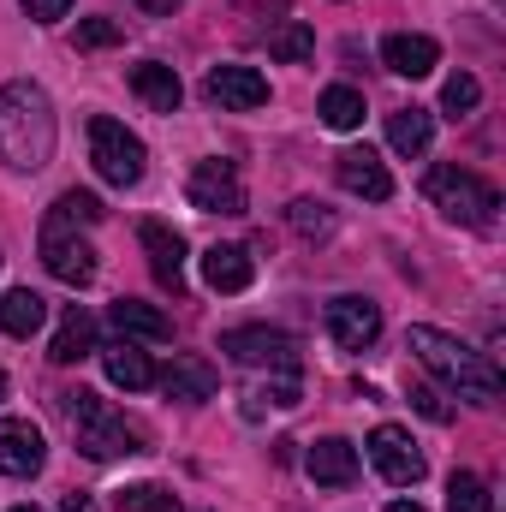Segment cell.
<instances>
[{
	"mask_svg": "<svg viewBox=\"0 0 506 512\" xmlns=\"http://www.w3.org/2000/svg\"><path fill=\"white\" fill-rule=\"evenodd\" d=\"M54 102L42 84L30 78H6L0 84V161L12 173H42L54 161Z\"/></svg>",
	"mask_w": 506,
	"mask_h": 512,
	"instance_id": "6da1fadb",
	"label": "cell"
},
{
	"mask_svg": "<svg viewBox=\"0 0 506 512\" xmlns=\"http://www.w3.org/2000/svg\"><path fill=\"white\" fill-rule=\"evenodd\" d=\"M405 352H417V364H423L429 376H441L459 399H477V405H495V399H501V370H495L483 352H471L459 334H441V328L417 322V328L405 334Z\"/></svg>",
	"mask_w": 506,
	"mask_h": 512,
	"instance_id": "7a4b0ae2",
	"label": "cell"
},
{
	"mask_svg": "<svg viewBox=\"0 0 506 512\" xmlns=\"http://www.w3.org/2000/svg\"><path fill=\"white\" fill-rule=\"evenodd\" d=\"M66 417H72L78 453H90V459H131V453H143V429L126 423V411H114V405H108L102 393H90V387L66 393Z\"/></svg>",
	"mask_w": 506,
	"mask_h": 512,
	"instance_id": "3957f363",
	"label": "cell"
},
{
	"mask_svg": "<svg viewBox=\"0 0 506 512\" xmlns=\"http://www.w3.org/2000/svg\"><path fill=\"white\" fill-rule=\"evenodd\" d=\"M423 197L447 215V221H459V227H477V233H489L495 227V209H501V191L489 185V179H477L471 167H459V161H441V167H429V179H423Z\"/></svg>",
	"mask_w": 506,
	"mask_h": 512,
	"instance_id": "277c9868",
	"label": "cell"
},
{
	"mask_svg": "<svg viewBox=\"0 0 506 512\" xmlns=\"http://www.w3.org/2000/svg\"><path fill=\"white\" fill-rule=\"evenodd\" d=\"M90 161H96V173L108 179V185H137L143 179V167H149V149H143V137L126 131L120 120H108V114H96L90 120Z\"/></svg>",
	"mask_w": 506,
	"mask_h": 512,
	"instance_id": "5b68a950",
	"label": "cell"
},
{
	"mask_svg": "<svg viewBox=\"0 0 506 512\" xmlns=\"http://www.w3.org/2000/svg\"><path fill=\"white\" fill-rule=\"evenodd\" d=\"M185 197H191V209H203V215H245V179H239V167L221 161V155L191 167Z\"/></svg>",
	"mask_w": 506,
	"mask_h": 512,
	"instance_id": "8992f818",
	"label": "cell"
},
{
	"mask_svg": "<svg viewBox=\"0 0 506 512\" xmlns=\"http://www.w3.org/2000/svg\"><path fill=\"white\" fill-rule=\"evenodd\" d=\"M221 352L233 358V364H245V370H298V346H292V334H280V328H227L221 334Z\"/></svg>",
	"mask_w": 506,
	"mask_h": 512,
	"instance_id": "52a82bcc",
	"label": "cell"
},
{
	"mask_svg": "<svg viewBox=\"0 0 506 512\" xmlns=\"http://www.w3.org/2000/svg\"><path fill=\"white\" fill-rule=\"evenodd\" d=\"M370 465H376L393 489H411V483H423V471H429L423 447H417L399 423H381L376 435H370Z\"/></svg>",
	"mask_w": 506,
	"mask_h": 512,
	"instance_id": "ba28073f",
	"label": "cell"
},
{
	"mask_svg": "<svg viewBox=\"0 0 506 512\" xmlns=\"http://www.w3.org/2000/svg\"><path fill=\"white\" fill-rule=\"evenodd\" d=\"M328 340H334L340 352H364V346H376L381 340V304L358 298V292L334 298V304H328Z\"/></svg>",
	"mask_w": 506,
	"mask_h": 512,
	"instance_id": "9c48e42d",
	"label": "cell"
},
{
	"mask_svg": "<svg viewBox=\"0 0 506 512\" xmlns=\"http://www.w3.org/2000/svg\"><path fill=\"white\" fill-rule=\"evenodd\" d=\"M48 465V441L30 417H0V471L12 483H30L36 471Z\"/></svg>",
	"mask_w": 506,
	"mask_h": 512,
	"instance_id": "30bf717a",
	"label": "cell"
},
{
	"mask_svg": "<svg viewBox=\"0 0 506 512\" xmlns=\"http://www.w3.org/2000/svg\"><path fill=\"white\" fill-rule=\"evenodd\" d=\"M203 90H209V102H221V108H233V114H256L262 102H268V78L256 72V66H209V78H203Z\"/></svg>",
	"mask_w": 506,
	"mask_h": 512,
	"instance_id": "8fae6325",
	"label": "cell"
},
{
	"mask_svg": "<svg viewBox=\"0 0 506 512\" xmlns=\"http://www.w3.org/2000/svg\"><path fill=\"white\" fill-rule=\"evenodd\" d=\"M334 173H340V185H346L352 197H364V203H387V197H393V173H387V161H381L370 143H358V149H340Z\"/></svg>",
	"mask_w": 506,
	"mask_h": 512,
	"instance_id": "7c38bea8",
	"label": "cell"
},
{
	"mask_svg": "<svg viewBox=\"0 0 506 512\" xmlns=\"http://www.w3.org/2000/svg\"><path fill=\"white\" fill-rule=\"evenodd\" d=\"M42 262H48V274L66 280V286H90V280H96V251H90L78 233H66V227H42Z\"/></svg>",
	"mask_w": 506,
	"mask_h": 512,
	"instance_id": "4fadbf2b",
	"label": "cell"
},
{
	"mask_svg": "<svg viewBox=\"0 0 506 512\" xmlns=\"http://www.w3.org/2000/svg\"><path fill=\"white\" fill-rule=\"evenodd\" d=\"M381 60H387V72L393 78H429L435 66H441V42L435 36H417V30H399V36H387L381 42Z\"/></svg>",
	"mask_w": 506,
	"mask_h": 512,
	"instance_id": "5bb4252c",
	"label": "cell"
},
{
	"mask_svg": "<svg viewBox=\"0 0 506 512\" xmlns=\"http://www.w3.org/2000/svg\"><path fill=\"white\" fill-rule=\"evenodd\" d=\"M137 239H143V251H149L155 280H161L167 292H185V239H179L167 221H143V227H137Z\"/></svg>",
	"mask_w": 506,
	"mask_h": 512,
	"instance_id": "9a60e30c",
	"label": "cell"
},
{
	"mask_svg": "<svg viewBox=\"0 0 506 512\" xmlns=\"http://www.w3.org/2000/svg\"><path fill=\"white\" fill-rule=\"evenodd\" d=\"M304 471H310L322 489H352V483H358V447L340 441V435H322V441L304 453Z\"/></svg>",
	"mask_w": 506,
	"mask_h": 512,
	"instance_id": "2e32d148",
	"label": "cell"
},
{
	"mask_svg": "<svg viewBox=\"0 0 506 512\" xmlns=\"http://www.w3.org/2000/svg\"><path fill=\"white\" fill-rule=\"evenodd\" d=\"M203 280H209V292H245L256 280V262L245 245H209L203 251Z\"/></svg>",
	"mask_w": 506,
	"mask_h": 512,
	"instance_id": "e0dca14e",
	"label": "cell"
},
{
	"mask_svg": "<svg viewBox=\"0 0 506 512\" xmlns=\"http://www.w3.org/2000/svg\"><path fill=\"white\" fill-rule=\"evenodd\" d=\"M131 90H137L155 114H179V102H185L179 72H173V66H161V60H137V66H131Z\"/></svg>",
	"mask_w": 506,
	"mask_h": 512,
	"instance_id": "ac0fdd59",
	"label": "cell"
},
{
	"mask_svg": "<svg viewBox=\"0 0 506 512\" xmlns=\"http://www.w3.org/2000/svg\"><path fill=\"white\" fill-rule=\"evenodd\" d=\"M102 370H108V382L137 393V387L155 382V364H149V352L137 346V340H114V346H102Z\"/></svg>",
	"mask_w": 506,
	"mask_h": 512,
	"instance_id": "d6986e66",
	"label": "cell"
},
{
	"mask_svg": "<svg viewBox=\"0 0 506 512\" xmlns=\"http://www.w3.org/2000/svg\"><path fill=\"white\" fill-rule=\"evenodd\" d=\"M114 328H120V340H149V346H161V340H173V322L155 310V304H137V298H120L114 310Z\"/></svg>",
	"mask_w": 506,
	"mask_h": 512,
	"instance_id": "ffe728a7",
	"label": "cell"
},
{
	"mask_svg": "<svg viewBox=\"0 0 506 512\" xmlns=\"http://www.w3.org/2000/svg\"><path fill=\"white\" fill-rule=\"evenodd\" d=\"M161 387H167L173 399H185V405H203V399H215L221 376H215L203 358H173V364H167V376H161Z\"/></svg>",
	"mask_w": 506,
	"mask_h": 512,
	"instance_id": "44dd1931",
	"label": "cell"
},
{
	"mask_svg": "<svg viewBox=\"0 0 506 512\" xmlns=\"http://www.w3.org/2000/svg\"><path fill=\"white\" fill-rule=\"evenodd\" d=\"M90 352H96V322H90V310L72 304V310L60 316V334H54L48 358H54V364H84Z\"/></svg>",
	"mask_w": 506,
	"mask_h": 512,
	"instance_id": "7402d4cb",
	"label": "cell"
},
{
	"mask_svg": "<svg viewBox=\"0 0 506 512\" xmlns=\"http://www.w3.org/2000/svg\"><path fill=\"white\" fill-rule=\"evenodd\" d=\"M42 322H48V304H42V292H30V286H12V292L0 298V328H6L12 340H30Z\"/></svg>",
	"mask_w": 506,
	"mask_h": 512,
	"instance_id": "603a6c76",
	"label": "cell"
},
{
	"mask_svg": "<svg viewBox=\"0 0 506 512\" xmlns=\"http://www.w3.org/2000/svg\"><path fill=\"white\" fill-rule=\"evenodd\" d=\"M387 143H393L399 155H423V149L435 143V114H423V108L387 114Z\"/></svg>",
	"mask_w": 506,
	"mask_h": 512,
	"instance_id": "cb8c5ba5",
	"label": "cell"
},
{
	"mask_svg": "<svg viewBox=\"0 0 506 512\" xmlns=\"http://www.w3.org/2000/svg\"><path fill=\"white\" fill-rule=\"evenodd\" d=\"M316 114H322V126L328 131H358L364 126V96H358L352 84H334V90H322Z\"/></svg>",
	"mask_w": 506,
	"mask_h": 512,
	"instance_id": "d4e9b609",
	"label": "cell"
},
{
	"mask_svg": "<svg viewBox=\"0 0 506 512\" xmlns=\"http://www.w3.org/2000/svg\"><path fill=\"white\" fill-rule=\"evenodd\" d=\"M310 54H316V30H310V24L286 18L280 30H268V60H286V66H298V60H310Z\"/></svg>",
	"mask_w": 506,
	"mask_h": 512,
	"instance_id": "484cf974",
	"label": "cell"
},
{
	"mask_svg": "<svg viewBox=\"0 0 506 512\" xmlns=\"http://www.w3.org/2000/svg\"><path fill=\"white\" fill-rule=\"evenodd\" d=\"M96 221H102V203H96L90 191H60V197H54L48 227H96Z\"/></svg>",
	"mask_w": 506,
	"mask_h": 512,
	"instance_id": "4316f807",
	"label": "cell"
},
{
	"mask_svg": "<svg viewBox=\"0 0 506 512\" xmlns=\"http://www.w3.org/2000/svg\"><path fill=\"white\" fill-rule=\"evenodd\" d=\"M447 512H495L489 483H483L477 471H453V483H447Z\"/></svg>",
	"mask_w": 506,
	"mask_h": 512,
	"instance_id": "83f0119b",
	"label": "cell"
},
{
	"mask_svg": "<svg viewBox=\"0 0 506 512\" xmlns=\"http://www.w3.org/2000/svg\"><path fill=\"white\" fill-rule=\"evenodd\" d=\"M286 221H292V233H304V239H334V209L316 203V197H298V203L286 209Z\"/></svg>",
	"mask_w": 506,
	"mask_h": 512,
	"instance_id": "f1b7e54d",
	"label": "cell"
},
{
	"mask_svg": "<svg viewBox=\"0 0 506 512\" xmlns=\"http://www.w3.org/2000/svg\"><path fill=\"white\" fill-rule=\"evenodd\" d=\"M477 102H483V84H477L471 72H453V78L441 84V114L465 120V114H477Z\"/></svg>",
	"mask_w": 506,
	"mask_h": 512,
	"instance_id": "f546056e",
	"label": "cell"
},
{
	"mask_svg": "<svg viewBox=\"0 0 506 512\" xmlns=\"http://www.w3.org/2000/svg\"><path fill=\"white\" fill-rule=\"evenodd\" d=\"M120 512H179V495L161 483H131L120 489Z\"/></svg>",
	"mask_w": 506,
	"mask_h": 512,
	"instance_id": "4dcf8cb0",
	"label": "cell"
},
{
	"mask_svg": "<svg viewBox=\"0 0 506 512\" xmlns=\"http://www.w3.org/2000/svg\"><path fill=\"white\" fill-rule=\"evenodd\" d=\"M411 405L429 417V423H453V405H447V393L441 387H429V382H411Z\"/></svg>",
	"mask_w": 506,
	"mask_h": 512,
	"instance_id": "1f68e13d",
	"label": "cell"
},
{
	"mask_svg": "<svg viewBox=\"0 0 506 512\" xmlns=\"http://www.w3.org/2000/svg\"><path fill=\"white\" fill-rule=\"evenodd\" d=\"M120 42V24L114 18H90V24H78V48H114Z\"/></svg>",
	"mask_w": 506,
	"mask_h": 512,
	"instance_id": "d6a6232c",
	"label": "cell"
},
{
	"mask_svg": "<svg viewBox=\"0 0 506 512\" xmlns=\"http://www.w3.org/2000/svg\"><path fill=\"white\" fill-rule=\"evenodd\" d=\"M256 399H268V405H280V411H286V405H298V376L286 370L280 382H268V387H262V393H256Z\"/></svg>",
	"mask_w": 506,
	"mask_h": 512,
	"instance_id": "836d02e7",
	"label": "cell"
},
{
	"mask_svg": "<svg viewBox=\"0 0 506 512\" xmlns=\"http://www.w3.org/2000/svg\"><path fill=\"white\" fill-rule=\"evenodd\" d=\"M18 6H24L36 24H60V18L72 12V0H18Z\"/></svg>",
	"mask_w": 506,
	"mask_h": 512,
	"instance_id": "e575fe53",
	"label": "cell"
},
{
	"mask_svg": "<svg viewBox=\"0 0 506 512\" xmlns=\"http://www.w3.org/2000/svg\"><path fill=\"white\" fill-rule=\"evenodd\" d=\"M137 6H143V12H149V18H173V12H179V6H185V0H137Z\"/></svg>",
	"mask_w": 506,
	"mask_h": 512,
	"instance_id": "d590c367",
	"label": "cell"
},
{
	"mask_svg": "<svg viewBox=\"0 0 506 512\" xmlns=\"http://www.w3.org/2000/svg\"><path fill=\"white\" fill-rule=\"evenodd\" d=\"M66 512H96V501H84V495H66Z\"/></svg>",
	"mask_w": 506,
	"mask_h": 512,
	"instance_id": "8d00e7d4",
	"label": "cell"
},
{
	"mask_svg": "<svg viewBox=\"0 0 506 512\" xmlns=\"http://www.w3.org/2000/svg\"><path fill=\"white\" fill-rule=\"evenodd\" d=\"M387 512H423V507H417V501H393Z\"/></svg>",
	"mask_w": 506,
	"mask_h": 512,
	"instance_id": "74e56055",
	"label": "cell"
},
{
	"mask_svg": "<svg viewBox=\"0 0 506 512\" xmlns=\"http://www.w3.org/2000/svg\"><path fill=\"white\" fill-rule=\"evenodd\" d=\"M0 399H6V370H0Z\"/></svg>",
	"mask_w": 506,
	"mask_h": 512,
	"instance_id": "f35d334b",
	"label": "cell"
},
{
	"mask_svg": "<svg viewBox=\"0 0 506 512\" xmlns=\"http://www.w3.org/2000/svg\"><path fill=\"white\" fill-rule=\"evenodd\" d=\"M12 512H42V507H12Z\"/></svg>",
	"mask_w": 506,
	"mask_h": 512,
	"instance_id": "ab89813d",
	"label": "cell"
}]
</instances>
